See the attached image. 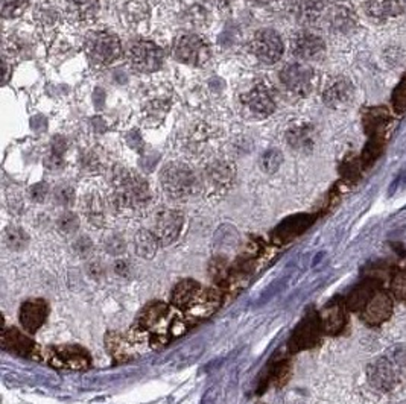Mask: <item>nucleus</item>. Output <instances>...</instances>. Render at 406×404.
Segmentation results:
<instances>
[{"instance_id":"nucleus-1","label":"nucleus","mask_w":406,"mask_h":404,"mask_svg":"<svg viewBox=\"0 0 406 404\" xmlns=\"http://www.w3.org/2000/svg\"><path fill=\"white\" fill-rule=\"evenodd\" d=\"M113 196L116 205L127 210H139L148 204L151 193L148 182L125 167H119L113 173Z\"/></svg>"},{"instance_id":"nucleus-2","label":"nucleus","mask_w":406,"mask_h":404,"mask_svg":"<svg viewBox=\"0 0 406 404\" xmlns=\"http://www.w3.org/2000/svg\"><path fill=\"white\" fill-rule=\"evenodd\" d=\"M162 187L172 199H187L194 196L200 182L189 166L181 163H169L160 173Z\"/></svg>"},{"instance_id":"nucleus-3","label":"nucleus","mask_w":406,"mask_h":404,"mask_svg":"<svg viewBox=\"0 0 406 404\" xmlns=\"http://www.w3.org/2000/svg\"><path fill=\"white\" fill-rule=\"evenodd\" d=\"M84 50L88 60L99 65H109L119 60L122 45L118 36L107 31H99L88 33L84 43Z\"/></svg>"},{"instance_id":"nucleus-4","label":"nucleus","mask_w":406,"mask_h":404,"mask_svg":"<svg viewBox=\"0 0 406 404\" xmlns=\"http://www.w3.org/2000/svg\"><path fill=\"white\" fill-rule=\"evenodd\" d=\"M173 55L180 63L204 65L210 60V47L201 37L186 33V36H180L173 43Z\"/></svg>"},{"instance_id":"nucleus-5","label":"nucleus","mask_w":406,"mask_h":404,"mask_svg":"<svg viewBox=\"0 0 406 404\" xmlns=\"http://www.w3.org/2000/svg\"><path fill=\"white\" fill-rule=\"evenodd\" d=\"M46 360L49 365L58 369H73L82 371L90 366L88 352L78 345H63V347L47 348Z\"/></svg>"},{"instance_id":"nucleus-6","label":"nucleus","mask_w":406,"mask_h":404,"mask_svg":"<svg viewBox=\"0 0 406 404\" xmlns=\"http://www.w3.org/2000/svg\"><path fill=\"white\" fill-rule=\"evenodd\" d=\"M280 81L283 84V87L288 90V93L298 98H304L308 96L313 88L315 73L309 65L294 63L288 64L285 69L280 72Z\"/></svg>"},{"instance_id":"nucleus-7","label":"nucleus","mask_w":406,"mask_h":404,"mask_svg":"<svg viewBox=\"0 0 406 404\" xmlns=\"http://www.w3.org/2000/svg\"><path fill=\"white\" fill-rule=\"evenodd\" d=\"M128 60L130 64L134 67L137 72L153 73L162 67L164 54L159 46L153 43V41L142 40L130 47Z\"/></svg>"},{"instance_id":"nucleus-8","label":"nucleus","mask_w":406,"mask_h":404,"mask_svg":"<svg viewBox=\"0 0 406 404\" xmlns=\"http://www.w3.org/2000/svg\"><path fill=\"white\" fill-rule=\"evenodd\" d=\"M250 49L265 64H276L285 50L281 37L272 29H260L256 32L251 38Z\"/></svg>"},{"instance_id":"nucleus-9","label":"nucleus","mask_w":406,"mask_h":404,"mask_svg":"<svg viewBox=\"0 0 406 404\" xmlns=\"http://www.w3.org/2000/svg\"><path fill=\"white\" fill-rule=\"evenodd\" d=\"M367 378L370 384L379 392H389L399 383V369L396 359L387 356L373 360L367 366Z\"/></svg>"},{"instance_id":"nucleus-10","label":"nucleus","mask_w":406,"mask_h":404,"mask_svg":"<svg viewBox=\"0 0 406 404\" xmlns=\"http://www.w3.org/2000/svg\"><path fill=\"white\" fill-rule=\"evenodd\" d=\"M321 332L322 327L320 316L315 313H309L300 324H298L295 332L291 336V339H289V351L298 352L315 347L320 341Z\"/></svg>"},{"instance_id":"nucleus-11","label":"nucleus","mask_w":406,"mask_h":404,"mask_svg":"<svg viewBox=\"0 0 406 404\" xmlns=\"http://www.w3.org/2000/svg\"><path fill=\"white\" fill-rule=\"evenodd\" d=\"M244 105L253 116L265 119L276 111V93L268 84L260 82L244 96Z\"/></svg>"},{"instance_id":"nucleus-12","label":"nucleus","mask_w":406,"mask_h":404,"mask_svg":"<svg viewBox=\"0 0 406 404\" xmlns=\"http://www.w3.org/2000/svg\"><path fill=\"white\" fill-rule=\"evenodd\" d=\"M291 52L294 56L304 61L321 60L326 54V43L320 36L302 31L291 38Z\"/></svg>"},{"instance_id":"nucleus-13","label":"nucleus","mask_w":406,"mask_h":404,"mask_svg":"<svg viewBox=\"0 0 406 404\" xmlns=\"http://www.w3.org/2000/svg\"><path fill=\"white\" fill-rule=\"evenodd\" d=\"M221 298V290L213 288H201L200 293L192 301V304L185 311L190 324L194 321H203V319L212 316L219 309Z\"/></svg>"},{"instance_id":"nucleus-14","label":"nucleus","mask_w":406,"mask_h":404,"mask_svg":"<svg viewBox=\"0 0 406 404\" xmlns=\"http://www.w3.org/2000/svg\"><path fill=\"white\" fill-rule=\"evenodd\" d=\"M183 222L185 217L177 210H163L155 217L153 233L162 245H169L178 238Z\"/></svg>"},{"instance_id":"nucleus-15","label":"nucleus","mask_w":406,"mask_h":404,"mask_svg":"<svg viewBox=\"0 0 406 404\" xmlns=\"http://www.w3.org/2000/svg\"><path fill=\"white\" fill-rule=\"evenodd\" d=\"M354 96V87L350 79L344 77L334 78L322 90V102L329 108H343L352 102Z\"/></svg>"},{"instance_id":"nucleus-16","label":"nucleus","mask_w":406,"mask_h":404,"mask_svg":"<svg viewBox=\"0 0 406 404\" xmlns=\"http://www.w3.org/2000/svg\"><path fill=\"white\" fill-rule=\"evenodd\" d=\"M393 315V300L385 292H376L367 306L361 310V316L368 325H380Z\"/></svg>"},{"instance_id":"nucleus-17","label":"nucleus","mask_w":406,"mask_h":404,"mask_svg":"<svg viewBox=\"0 0 406 404\" xmlns=\"http://www.w3.org/2000/svg\"><path fill=\"white\" fill-rule=\"evenodd\" d=\"M3 350L22 357L40 359V350L34 341H31L26 334L20 333L15 328H5L2 336Z\"/></svg>"},{"instance_id":"nucleus-18","label":"nucleus","mask_w":406,"mask_h":404,"mask_svg":"<svg viewBox=\"0 0 406 404\" xmlns=\"http://www.w3.org/2000/svg\"><path fill=\"white\" fill-rule=\"evenodd\" d=\"M288 10L302 24H312L325 13V0H289Z\"/></svg>"},{"instance_id":"nucleus-19","label":"nucleus","mask_w":406,"mask_h":404,"mask_svg":"<svg viewBox=\"0 0 406 404\" xmlns=\"http://www.w3.org/2000/svg\"><path fill=\"white\" fill-rule=\"evenodd\" d=\"M47 318V304L43 300L26 301L20 309V323L24 330L37 333Z\"/></svg>"},{"instance_id":"nucleus-20","label":"nucleus","mask_w":406,"mask_h":404,"mask_svg":"<svg viewBox=\"0 0 406 404\" xmlns=\"http://www.w3.org/2000/svg\"><path fill=\"white\" fill-rule=\"evenodd\" d=\"M235 175L236 171L233 163L214 162L205 169V181L213 190L222 192L230 189L235 181Z\"/></svg>"},{"instance_id":"nucleus-21","label":"nucleus","mask_w":406,"mask_h":404,"mask_svg":"<svg viewBox=\"0 0 406 404\" xmlns=\"http://www.w3.org/2000/svg\"><path fill=\"white\" fill-rule=\"evenodd\" d=\"M345 304L341 301H334L329 306L322 309L320 319L322 332L327 334H336L344 328L347 315H345Z\"/></svg>"},{"instance_id":"nucleus-22","label":"nucleus","mask_w":406,"mask_h":404,"mask_svg":"<svg viewBox=\"0 0 406 404\" xmlns=\"http://www.w3.org/2000/svg\"><path fill=\"white\" fill-rule=\"evenodd\" d=\"M105 345L116 362H127L136 357V345L132 343L130 336L111 332L107 334Z\"/></svg>"},{"instance_id":"nucleus-23","label":"nucleus","mask_w":406,"mask_h":404,"mask_svg":"<svg viewBox=\"0 0 406 404\" xmlns=\"http://www.w3.org/2000/svg\"><path fill=\"white\" fill-rule=\"evenodd\" d=\"M286 141L297 153H311L315 146V131L311 125H298L286 132Z\"/></svg>"},{"instance_id":"nucleus-24","label":"nucleus","mask_w":406,"mask_h":404,"mask_svg":"<svg viewBox=\"0 0 406 404\" xmlns=\"http://www.w3.org/2000/svg\"><path fill=\"white\" fill-rule=\"evenodd\" d=\"M367 14L375 20L385 22L403 13V5L400 0H367Z\"/></svg>"},{"instance_id":"nucleus-25","label":"nucleus","mask_w":406,"mask_h":404,"mask_svg":"<svg viewBox=\"0 0 406 404\" xmlns=\"http://www.w3.org/2000/svg\"><path fill=\"white\" fill-rule=\"evenodd\" d=\"M203 286L194 280L180 281L172 290V306L181 311H186L192 301L200 293Z\"/></svg>"},{"instance_id":"nucleus-26","label":"nucleus","mask_w":406,"mask_h":404,"mask_svg":"<svg viewBox=\"0 0 406 404\" xmlns=\"http://www.w3.org/2000/svg\"><path fill=\"white\" fill-rule=\"evenodd\" d=\"M330 28L339 33L350 32L356 26V17L352 10L345 6H335L330 11Z\"/></svg>"},{"instance_id":"nucleus-27","label":"nucleus","mask_w":406,"mask_h":404,"mask_svg":"<svg viewBox=\"0 0 406 404\" xmlns=\"http://www.w3.org/2000/svg\"><path fill=\"white\" fill-rule=\"evenodd\" d=\"M376 290H375V286L373 283H364L361 286H358L345 301V306L349 307L350 310L354 311H361L364 307L367 306V302L371 300V297L375 295Z\"/></svg>"},{"instance_id":"nucleus-28","label":"nucleus","mask_w":406,"mask_h":404,"mask_svg":"<svg viewBox=\"0 0 406 404\" xmlns=\"http://www.w3.org/2000/svg\"><path fill=\"white\" fill-rule=\"evenodd\" d=\"M160 245L162 243L155 238V234L153 231L143 230L139 231L136 235V251L140 257L143 258L154 257Z\"/></svg>"},{"instance_id":"nucleus-29","label":"nucleus","mask_w":406,"mask_h":404,"mask_svg":"<svg viewBox=\"0 0 406 404\" xmlns=\"http://www.w3.org/2000/svg\"><path fill=\"white\" fill-rule=\"evenodd\" d=\"M84 213L87 215L88 221L95 224V225H102L105 221V213H107V207L104 199L93 193L86 198L84 201Z\"/></svg>"},{"instance_id":"nucleus-30","label":"nucleus","mask_w":406,"mask_h":404,"mask_svg":"<svg viewBox=\"0 0 406 404\" xmlns=\"http://www.w3.org/2000/svg\"><path fill=\"white\" fill-rule=\"evenodd\" d=\"M309 224L311 222L306 217L302 219V221H292V224L288 222L281 226V228H279V231L274 234V238L279 243L288 242L292 238H295V235L300 234L303 230H306V226H309Z\"/></svg>"},{"instance_id":"nucleus-31","label":"nucleus","mask_w":406,"mask_h":404,"mask_svg":"<svg viewBox=\"0 0 406 404\" xmlns=\"http://www.w3.org/2000/svg\"><path fill=\"white\" fill-rule=\"evenodd\" d=\"M70 11L79 19H90L93 17L99 8L97 0H68Z\"/></svg>"},{"instance_id":"nucleus-32","label":"nucleus","mask_w":406,"mask_h":404,"mask_svg":"<svg viewBox=\"0 0 406 404\" xmlns=\"http://www.w3.org/2000/svg\"><path fill=\"white\" fill-rule=\"evenodd\" d=\"M283 163V155L277 149H270L267 153H263L260 157V167L263 172L274 173L279 171V167Z\"/></svg>"},{"instance_id":"nucleus-33","label":"nucleus","mask_w":406,"mask_h":404,"mask_svg":"<svg viewBox=\"0 0 406 404\" xmlns=\"http://www.w3.org/2000/svg\"><path fill=\"white\" fill-rule=\"evenodd\" d=\"M29 0H2V17L14 19L19 17L28 8Z\"/></svg>"},{"instance_id":"nucleus-34","label":"nucleus","mask_w":406,"mask_h":404,"mask_svg":"<svg viewBox=\"0 0 406 404\" xmlns=\"http://www.w3.org/2000/svg\"><path fill=\"white\" fill-rule=\"evenodd\" d=\"M289 374H291V366H289L288 362L286 360L279 362L277 365H274L271 368L270 380L268 382L274 383L276 386H283L288 382Z\"/></svg>"},{"instance_id":"nucleus-35","label":"nucleus","mask_w":406,"mask_h":404,"mask_svg":"<svg viewBox=\"0 0 406 404\" xmlns=\"http://www.w3.org/2000/svg\"><path fill=\"white\" fill-rule=\"evenodd\" d=\"M393 107L397 113L406 111V78L396 87L393 93Z\"/></svg>"},{"instance_id":"nucleus-36","label":"nucleus","mask_w":406,"mask_h":404,"mask_svg":"<svg viewBox=\"0 0 406 404\" xmlns=\"http://www.w3.org/2000/svg\"><path fill=\"white\" fill-rule=\"evenodd\" d=\"M6 245L10 248H20L24 245V240H26V235L19 228H10L5 234Z\"/></svg>"},{"instance_id":"nucleus-37","label":"nucleus","mask_w":406,"mask_h":404,"mask_svg":"<svg viewBox=\"0 0 406 404\" xmlns=\"http://www.w3.org/2000/svg\"><path fill=\"white\" fill-rule=\"evenodd\" d=\"M393 292L397 298L406 301V274H399L393 281Z\"/></svg>"},{"instance_id":"nucleus-38","label":"nucleus","mask_w":406,"mask_h":404,"mask_svg":"<svg viewBox=\"0 0 406 404\" xmlns=\"http://www.w3.org/2000/svg\"><path fill=\"white\" fill-rule=\"evenodd\" d=\"M77 217L72 216V215H65L63 219H61V226L63 228H69V230H73V228H77Z\"/></svg>"},{"instance_id":"nucleus-39","label":"nucleus","mask_w":406,"mask_h":404,"mask_svg":"<svg viewBox=\"0 0 406 404\" xmlns=\"http://www.w3.org/2000/svg\"><path fill=\"white\" fill-rule=\"evenodd\" d=\"M253 2H258V3H270L272 0H253Z\"/></svg>"},{"instance_id":"nucleus-40","label":"nucleus","mask_w":406,"mask_h":404,"mask_svg":"<svg viewBox=\"0 0 406 404\" xmlns=\"http://www.w3.org/2000/svg\"><path fill=\"white\" fill-rule=\"evenodd\" d=\"M397 404H406V403H397Z\"/></svg>"},{"instance_id":"nucleus-41","label":"nucleus","mask_w":406,"mask_h":404,"mask_svg":"<svg viewBox=\"0 0 406 404\" xmlns=\"http://www.w3.org/2000/svg\"><path fill=\"white\" fill-rule=\"evenodd\" d=\"M300 404H303V403H300Z\"/></svg>"}]
</instances>
